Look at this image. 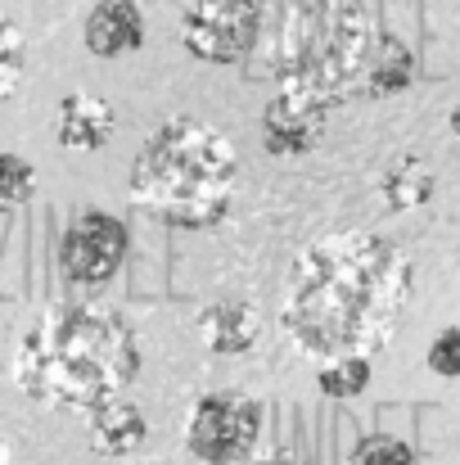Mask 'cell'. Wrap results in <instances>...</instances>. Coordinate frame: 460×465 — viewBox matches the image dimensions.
<instances>
[{"instance_id": "obj_1", "label": "cell", "mask_w": 460, "mask_h": 465, "mask_svg": "<svg viewBox=\"0 0 460 465\" xmlns=\"http://www.w3.org/2000/svg\"><path fill=\"white\" fill-rule=\"evenodd\" d=\"M416 299L411 258L375 231H329L294 258L280 290V330L311 357H370L402 330Z\"/></svg>"}, {"instance_id": "obj_2", "label": "cell", "mask_w": 460, "mask_h": 465, "mask_svg": "<svg viewBox=\"0 0 460 465\" xmlns=\"http://www.w3.org/2000/svg\"><path fill=\"white\" fill-rule=\"evenodd\" d=\"M14 389L50 411L86 416L141 375L136 330L104 303L68 299L41 312L14 348Z\"/></svg>"}, {"instance_id": "obj_3", "label": "cell", "mask_w": 460, "mask_h": 465, "mask_svg": "<svg viewBox=\"0 0 460 465\" xmlns=\"http://www.w3.org/2000/svg\"><path fill=\"white\" fill-rule=\"evenodd\" d=\"M240 150L226 132L203 118H167L158 123L132 158L127 199L145 217L176 231H208L226 222L240 194Z\"/></svg>"}, {"instance_id": "obj_4", "label": "cell", "mask_w": 460, "mask_h": 465, "mask_svg": "<svg viewBox=\"0 0 460 465\" xmlns=\"http://www.w3.org/2000/svg\"><path fill=\"white\" fill-rule=\"evenodd\" d=\"M375 32L361 0H294L271 50V77L280 91H299L320 104H338L361 86Z\"/></svg>"}, {"instance_id": "obj_5", "label": "cell", "mask_w": 460, "mask_h": 465, "mask_svg": "<svg viewBox=\"0 0 460 465\" xmlns=\"http://www.w3.org/2000/svg\"><path fill=\"white\" fill-rule=\"evenodd\" d=\"M262 402L249 393L212 389L199 393L185 411V452L203 465H240L258 452Z\"/></svg>"}, {"instance_id": "obj_6", "label": "cell", "mask_w": 460, "mask_h": 465, "mask_svg": "<svg viewBox=\"0 0 460 465\" xmlns=\"http://www.w3.org/2000/svg\"><path fill=\"white\" fill-rule=\"evenodd\" d=\"M262 41V0H194L181 18V45L199 64H240Z\"/></svg>"}, {"instance_id": "obj_7", "label": "cell", "mask_w": 460, "mask_h": 465, "mask_svg": "<svg viewBox=\"0 0 460 465\" xmlns=\"http://www.w3.org/2000/svg\"><path fill=\"white\" fill-rule=\"evenodd\" d=\"M127 249H132V231L122 217H113L104 208H82L59 240V272H64V281H73L82 290H100L122 272Z\"/></svg>"}, {"instance_id": "obj_8", "label": "cell", "mask_w": 460, "mask_h": 465, "mask_svg": "<svg viewBox=\"0 0 460 465\" xmlns=\"http://www.w3.org/2000/svg\"><path fill=\"white\" fill-rule=\"evenodd\" d=\"M329 104L299 95V91H276V100L262 109V145L276 158H303L320 145Z\"/></svg>"}, {"instance_id": "obj_9", "label": "cell", "mask_w": 460, "mask_h": 465, "mask_svg": "<svg viewBox=\"0 0 460 465\" xmlns=\"http://www.w3.org/2000/svg\"><path fill=\"white\" fill-rule=\"evenodd\" d=\"M82 41L95 59H122V54L141 50L145 45L141 0H95V9L86 14Z\"/></svg>"}, {"instance_id": "obj_10", "label": "cell", "mask_w": 460, "mask_h": 465, "mask_svg": "<svg viewBox=\"0 0 460 465\" xmlns=\"http://www.w3.org/2000/svg\"><path fill=\"white\" fill-rule=\"evenodd\" d=\"M113 127H118L113 104L100 100V95H91V91H73V95H64L59 109H54V141H59L64 150L91 154V150L109 145Z\"/></svg>"}, {"instance_id": "obj_11", "label": "cell", "mask_w": 460, "mask_h": 465, "mask_svg": "<svg viewBox=\"0 0 460 465\" xmlns=\"http://www.w3.org/2000/svg\"><path fill=\"white\" fill-rule=\"evenodd\" d=\"M145 439H150V420H145V411L132 407L127 398H109V402H100L95 411H86V443H91V452H100V457L122 461V457L141 452Z\"/></svg>"}, {"instance_id": "obj_12", "label": "cell", "mask_w": 460, "mask_h": 465, "mask_svg": "<svg viewBox=\"0 0 460 465\" xmlns=\"http://www.w3.org/2000/svg\"><path fill=\"white\" fill-rule=\"evenodd\" d=\"M199 339L217 357H240L262 339V316H258L253 303H240V299L208 303L199 312Z\"/></svg>"}, {"instance_id": "obj_13", "label": "cell", "mask_w": 460, "mask_h": 465, "mask_svg": "<svg viewBox=\"0 0 460 465\" xmlns=\"http://www.w3.org/2000/svg\"><path fill=\"white\" fill-rule=\"evenodd\" d=\"M416 73H420L416 68V50L402 36L384 32L370 45V59H366V73H361V91L370 100H393V95L416 86Z\"/></svg>"}, {"instance_id": "obj_14", "label": "cell", "mask_w": 460, "mask_h": 465, "mask_svg": "<svg viewBox=\"0 0 460 465\" xmlns=\"http://www.w3.org/2000/svg\"><path fill=\"white\" fill-rule=\"evenodd\" d=\"M379 199L393 213H416L434 199V172L420 154H397L379 176Z\"/></svg>"}, {"instance_id": "obj_15", "label": "cell", "mask_w": 460, "mask_h": 465, "mask_svg": "<svg viewBox=\"0 0 460 465\" xmlns=\"http://www.w3.org/2000/svg\"><path fill=\"white\" fill-rule=\"evenodd\" d=\"M370 357H325L316 361V393L329 402H352L370 389Z\"/></svg>"}, {"instance_id": "obj_16", "label": "cell", "mask_w": 460, "mask_h": 465, "mask_svg": "<svg viewBox=\"0 0 460 465\" xmlns=\"http://www.w3.org/2000/svg\"><path fill=\"white\" fill-rule=\"evenodd\" d=\"M23 77H27V36H23V27L0 9V104L23 86Z\"/></svg>"}, {"instance_id": "obj_17", "label": "cell", "mask_w": 460, "mask_h": 465, "mask_svg": "<svg viewBox=\"0 0 460 465\" xmlns=\"http://www.w3.org/2000/svg\"><path fill=\"white\" fill-rule=\"evenodd\" d=\"M36 194V167L23 154H0V213H18Z\"/></svg>"}, {"instance_id": "obj_18", "label": "cell", "mask_w": 460, "mask_h": 465, "mask_svg": "<svg viewBox=\"0 0 460 465\" xmlns=\"http://www.w3.org/2000/svg\"><path fill=\"white\" fill-rule=\"evenodd\" d=\"M347 465H420V452L397 434H366L352 448Z\"/></svg>"}, {"instance_id": "obj_19", "label": "cell", "mask_w": 460, "mask_h": 465, "mask_svg": "<svg viewBox=\"0 0 460 465\" xmlns=\"http://www.w3.org/2000/svg\"><path fill=\"white\" fill-rule=\"evenodd\" d=\"M425 361H429V371H434V375H443V380H460V325H447V330H438V334H434V343H429Z\"/></svg>"}, {"instance_id": "obj_20", "label": "cell", "mask_w": 460, "mask_h": 465, "mask_svg": "<svg viewBox=\"0 0 460 465\" xmlns=\"http://www.w3.org/2000/svg\"><path fill=\"white\" fill-rule=\"evenodd\" d=\"M240 465H311V461H307L299 448H280L276 443V448H258L249 461H240Z\"/></svg>"}, {"instance_id": "obj_21", "label": "cell", "mask_w": 460, "mask_h": 465, "mask_svg": "<svg viewBox=\"0 0 460 465\" xmlns=\"http://www.w3.org/2000/svg\"><path fill=\"white\" fill-rule=\"evenodd\" d=\"M0 465H18V457H14V443L0 434Z\"/></svg>"}, {"instance_id": "obj_22", "label": "cell", "mask_w": 460, "mask_h": 465, "mask_svg": "<svg viewBox=\"0 0 460 465\" xmlns=\"http://www.w3.org/2000/svg\"><path fill=\"white\" fill-rule=\"evenodd\" d=\"M447 127H452V136H456V141H460V104H456V109H452V114H447Z\"/></svg>"}]
</instances>
